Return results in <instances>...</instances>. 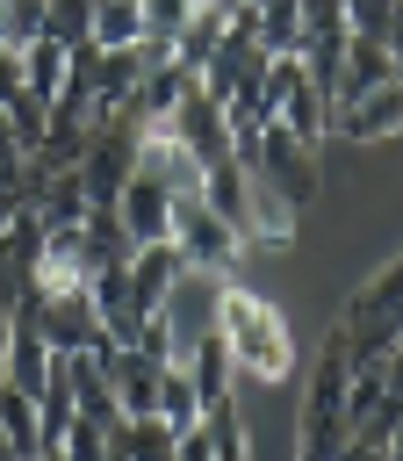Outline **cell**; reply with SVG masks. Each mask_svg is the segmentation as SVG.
<instances>
[{"label":"cell","mask_w":403,"mask_h":461,"mask_svg":"<svg viewBox=\"0 0 403 461\" xmlns=\"http://www.w3.org/2000/svg\"><path fill=\"white\" fill-rule=\"evenodd\" d=\"M273 122H281L295 144H309V151H317V137L331 130V115H324V101H317V86H309V79H295V86L281 94V115H273Z\"/></svg>","instance_id":"2e32d148"},{"label":"cell","mask_w":403,"mask_h":461,"mask_svg":"<svg viewBox=\"0 0 403 461\" xmlns=\"http://www.w3.org/2000/svg\"><path fill=\"white\" fill-rule=\"evenodd\" d=\"M36 288H43V295H65V288H86V259H79V230H43V259H36Z\"/></svg>","instance_id":"5bb4252c"},{"label":"cell","mask_w":403,"mask_h":461,"mask_svg":"<svg viewBox=\"0 0 403 461\" xmlns=\"http://www.w3.org/2000/svg\"><path fill=\"white\" fill-rule=\"evenodd\" d=\"M237 166H245V173H259V180H266L295 216L317 202V151H309V144H295L281 122H266L252 144H237Z\"/></svg>","instance_id":"5b68a950"},{"label":"cell","mask_w":403,"mask_h":461,"mask_svg":"<svg viewBox=\"0 0 403 461\" xmlns=\"http://www.w3.org/2000/svg\"><path fill=\"white\" fill-rule=\"evenodd\" d=\"M345 382H353V360L338 346V331L317 346V375L302 389V439H295V461H338L345 447Z\"/></svg>","instance_id":"7a4b0ae2"},{"label":"cell","mask_w":403,"mask_h":461,"mask_svg":"<svg viewBox=\"0 0 403 461\" xmlns=\"http://www.w3.org/2000/svg\"><path fill=\"white\" fill-rule=\"evenodd\" d=\"M338 461H396V447H381V454H367V447H338Z\"/></svg>","instance_id":"484cf974"},{"label":"cell","mask_w":403,"mask_h":461,"mask_svg":"<svg viewBox=\"0 0 403 461\" xmlns=\"http://www.w3.org/2000/svg\"><path fill=\"white\" fill-rule=\"evenodd\" d=\"M0 447H7L14 461H36V454H43V439H36V403H29L14 382H0Z\"/></svg>","instance_id":"9a60e30c"},{"label":"cell","mask_w":403,"mask_h":461,"mask_svg":"<svg viewBox=\"0 0 403 461\" xmlns=\"http://www.w3.org/2000/svg\"><path fill=\"white\" fill-rule=\"evenodd\" d=\"M396 303H403V267L389 259L353 303H345V317H338V346H345V360L353 367H367V360H389L396 353Z\"/></svg>","instance_id":"3957f363"},{"label":"cell","mask_w":403,"mask_h":461,"mask_svg":"<svg viewBox=\"0 0 403 461\" xmlns=\"http://www.w3.org/2000/svg\"><path fill=\"white\" fill-rule=\"evenodd\" d=\"M209 331L223 339V353H230L237 375H252V382H288V375H295L288 324H281L273 303H259L252 288L223 281V288H216V324H209Z\"/></svg>","instance_id":"6da1fadb"},{"label":"cell","mask_w":403,"mask_h":461,"mask_svg":"<svg viewBox=\"0 0 403 461\" xmlns=\"http://www.w3.org/2000/svg\"><path fill=\"white\" fill-rule=\"evenodd\" d=\"M166 122H173L180 151H187L202 173H209V166H223V158H237V144H230V122H223V108L202 94V79H194V86L173 101V115H166Z\"/></svg>","instance_id":"8992f818"},{"label":"cell","mask_w":403,"mask_h":461,"mask_svg":"<svg viewBox=\"0 0 403 461\" xmlns=\"http://www.w3.org/2000/svg\"><path fill=\"white\" fill-rule=\"evenodd\" d=\"M130 180H137V115L115 108L79 151V194H86V209H115Z\"/></svg>","instance_id":"277c9868"},{"label":"cell","mask_w":403,"mask_h":461,"mask_svg":"<svg viewBox=\"0 0 403 461\" xmlns=\"http://www.w3.org/2000/svg\"><path fill=\"white\" fill-rule=\"evenodd\" d=\"M187 267H180V252L173 245H144L137 259H130V303H137V317H158L166 303H173V281H180Z\"/></svg>","instance_id":"8fae6325"},{"label":"cell","mask_w":403,"mask_h":461,"mask_svg":"<svg viewBox=\"0 0 403 461\" xmlns=\"http://www.w3.org/2000/svg\"><path fill=\"white\" fill-rule=\"evenodd\" d=\"M396 122H403V94H396V86H374L367 101H353V108H338V115H331V130H338V137H353V144L396 137Z\"/></svg>","instance_id":"7c38bea8"},{"label":"cell","mask_w":403,"mask_h":461,"mask_svg":"<svg viewBox=\"0 0 403 461\" xmlns=\"http://www.w3.org/2000/svg\"><path fill=\"white\" fill-rule=\"evenodd\" d=\"M36 36H43V0H7V7H0V50L22 58Z\"/></svg>","instance_id":"7402d4cb"},{"label":"cell","mask_w":403,"mask_h":461,"mask_svg":"<svg viewBox=\"0 0 403 461\" xmlns=\"http://www.w3.org/2000/svg\"><path fill=\"white\" fill-rule=\"evenodd\" d=\"M166 432H194L202 425V396H194V382H187V367H166L158 375V411H151Z\"/></svg>","instance_id":"e0dca14e"},{"label":"cell","mask_w":403,"mask_h":461,"mask_svg":"<svg viewBox=\"0 0 403 461\" xmlns=\"http://www.w3.org/2000/svg\"><path fill=\"white\" fill-rule=\"evenodd\" d=\"M65 461H108V432L101 425H86V418H72V432H65V447H58Z\"/></svg>","instance_id":"603a6c76"},{"label":"cell","mask_w":403,"mask_h":461,"mask_svg":"<svg viewBox=\"0 0 403 461\" xmlns=\"http://www.w3.org/2000/svg\"><path fill=\"white\" fill-rule=\"evenodd\" d=\"M115 216H122V238H130L137 252H144V245H166V230H173V194L151 187V180H130L122 202H115Z\"/></svg>","instance_id":"30bf717a"},{"label":"cell","mask_w":403,"mask_h":461,"mask_svg":"<svg viewBox=\"0 0 403 461\" xmlns=\"http://www.w3.org/2000/svg\"><path fill=\"white\" fill-rule=\"evenodd\" d=\"M173 461H209V432H173Z\"/></svg>","instance_id":"cb8c5ba5"},{"label":"cell","mask_w":403,"mask_h":461,"mask_svg":"<svg viewBox=\"0 0 403 461\" xmlns=\"http://www.w3.org/2000/svg\"><path fill=\"white\" fill-rule=\"evenodd\" d=\"M259 58H295V43H302V22H295V0H266L259 7Z\"/></svg>","instance_id":"ffe728a7"},{"label":"cell","mask_w":403,"mask_h":461,"mask_svg":"<svg viewBox=\"0 0 403 461\" xmlns=\"http://www.w3.org/2000/svg\"><path fill=\"white\" fill-rule=\"evenodd\" d=\"M7 324H14V310L0 303V382H7Z\"/></svg>","instance_id":"4316f807"},{"label":"cell","mask_w":403,"mask_h":461,"mask_svg":"<svg viewBox=\"0 0 403 461\" xmlns=\"http://www.w3.org/2000/svg\"><path fill=\"white\" fill-rule=\"evenodd\" d=\"M144 36L137 0H94V50H130Z\"/></svg>","instance_id":"d6986e66"},{"label":"cell","mask_w":403,"mask_h":461,"mask_svg":"<svg viewBox=\"0 0 403 461\" xmlns=\"http://www.w3.org/2000/svg\"><path fill=\"white\" fill-rule=\"evenodd\" d=\"M36 324H43V346H50L58 360H65V353H79V346L101 331V317H94V295H86V288L43 295V317H36Z\"/></svg>","instance_id":"9c48e42d"},{"label":"cell","mask_w":403,"mask_h":461,"mask_svg":"<svg viewBox=\"0 0 403 461\" xmlns=\"http://www.w3.org/2000/svg\"><path fill=\"white\" fill-rule=\"evenodd\" d=\"M202 432H209V461H252V454H245L237 403H209V411H202Z\"/></svg>","instance_id":"44dd1931"},{"label":"cell","mask_w":403,"mask_h":461,"mask_svg":"<svg viewBox=\"0 0 403 461\" xmlns=\"http://www.w3.org/2000/svg\"><path fill=\"white\" fill-rule=\"evenodd\" d=\"M43 43L58 50L94 43V0H43Z\"/></svg>","instance_id":"ac0fdd59"},{"label":"cell","mask_w":403,"mask_h":461,"mask_svg":"<svg viewBox=\"0 0 403 461\" xmlns=\"http://www.w3.org/2000/svg\"><path fill=\"white\" fill-rule=\"evenodd\" d=\"M223 22H230V7H223V0H209V7H187V22H180V36H173V65L202 79V65H209V50L223 43Z\"/></svg>","instance_id":"4fadbf2b"},{"label":"cell","mask_w":403,"mask_h":461,"mask_svg":"<svg viewBox=\"0 0 403 461\" xmlns=\"http://www.w3.org/2000/svg\"><path fill=\"white\" fill-rule=\"evenodd\" d=\"M36 461H65V454H58V447H50V454H36Z\"/></svg>","instance_id":"83f0119b"},{"label":"cell","mask_w":403,"mask_h":461,"mask_svg":"<svg viewBox=\"0 0 403 461\" xmlns=\"http://www.w3.org/2000/svg\"><path fill=\"white\" fill-rule=\"evenodd\" d=\"M108 389H115V411L122 418H151L158 411V375H166V360H151V353H137V346H122L108 367Z\"/></svg>","instance_id":"ba28073f"},{"label":"cell","mask_w":403,"mask_h":461,"mask_svg":"<svg viewBox=\"0 0 403 461\" xmlns=\"http://www.w3.org/2000/svg\"><path fill=\"white\" fill-rule=\"evenodd\" d=\"M14 94H22V58H14V50H0V108H7Z\"/></svg>","instance_id":"d4e9b609"},{"label":"cell","mask_w":403,"mask_h":461,"mask_svg":"<svg viewBox=\"0 0 403 461\" xmlns=\"http://www.w3.org/2000/svg\"><path fill=\"white\" fill-rule=\"evenodd\" d=\"M166 245L180 252V267H187V274H223V267H230V252H237V238L202 209V194L173 202V230H166Z\"/></svg>","instance_id":"52a82bcc"}]
</instances>
